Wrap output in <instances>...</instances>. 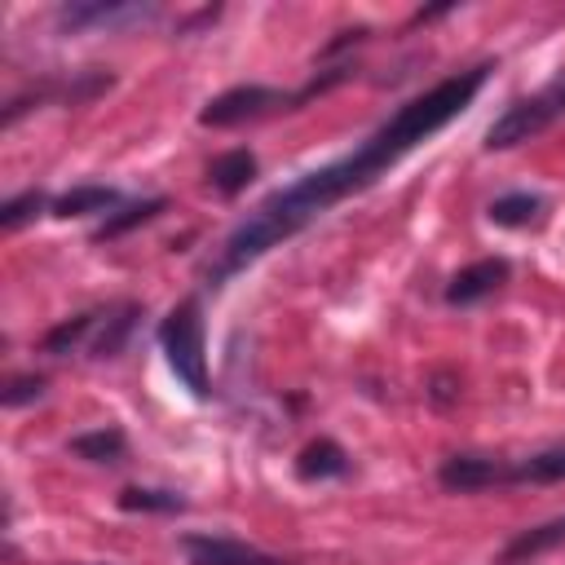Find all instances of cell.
<instances>
[{
	"mask_svg": "<svg viewBox=\"0 0 565 565\" xmlns=\"http://www.w3.org/2000/svg\"><path fill=\"white\" fill-rule=\"evenodd\" d=\"M490 79V66H472V71H459L441 84H433L428 93L411 97L406 106H397V115L371 132L353 154L335 159V163H322L313 172H305L300 181H291L287 190H274L225 243H221V256L216 265L207 269V282L221 287L225 278H234L243 265L260 260L269 247H278L282 238H291L296 230H305L309 221H318L331 203L366 190L380 172H388L402 154H411L424 137H433L437 128H446L455 115L468 110V102L481 93V84Z\"/></svg>",
	"mask_w": 565,
	"mask_h": 565,
	"instance_id": "cell-1",
	"label": "cell"
},
{
	"mask_svg": "<svg viewBox=\"0 0 565 565\" xmlns=\"http://www.w3.org/2000/svg\"><path fill=\"white\" fill-rule=\"evenodd\" d=\"M159 344L168 353V366L172 375L194 393V397H207L212 384H207V353H203V318H199V300H181L163 327H159Z\"/></svg>",
	"mask_w": 565,
	"mask_h": 565,
	"instance_id": "cell-2",
	"label": "cell"
},
{
	"mask_svg": "<svg viewBox=\"0 0 565 565\" xmlns=\"http://www.w3.org/2000/svg\"><path fill=\"white\" fill-rule=\"evenodd\" d=\"M561 115H565V75H561L556 84H547L543 93H534V97L508 106V110L490 124L486 150H512V146L530 141V137H539V132H543L547 124H556Z\"/></svg>",
	"mask_w": 565,
	"mask_h": 565,
	"instance_id": "cell-3",
	"label": "cell"
},
{
	"mask_svg": "<svg viewBox=\"0 0 565 565\" xmlns=\"http://www.w3.org/2000/svg\"><path fill=\"white\" fill-rule=\"evenodd\" d=\"M287 97L278 88H265V84H243V88H230L221 97H212L203 110H199V124L203 128H234L243 119H256L265 115L269 106H282Z\"/></svg>",
	"mask_w": 565,
	"mask_h": 565,
	"instance_id": "cell-4",
	"label": "cell"
},
{
	"mask_svg": "<svg viewBox=\"0 0 565 565\" xmlns=\"http://www.w3.org/2000/svg\"><path fill=\"white\" fill-rule=\"evenodd\" d=\"M181 552L190 565H287L282 556H269L243 539H225V534H185Z\"/></svg>",
	"mask_w": 565,
	"mask_h": 565,
	"instance_id": "cell-5",
	"label": "cell"
},
{
	"mask_svg": "<svg viewBox=\"0 0 565 565\" xmlns=\"http://www.w3.org/2000/svg\"><path fill=\"white\" fill-rule=\"evenodd\" d=\"M441 486L446 490H486V486H503V459L490 455H455L441 463Z\"/></svg>",
	"mask_w": 565,
	"mask_h": 565,
	"instance_id": "cell-6",
	"label": "cell"
},
{
	"mask_svg": "<svg viewBox=\"0 0 565 565\" xmlns=\"http://www.w3.org/2000/svg\"><path fill=\"white\" fill-rule=\"evenodd\" d=\"M499 282H508V260L490 256V260H477V265L459 269V274L450 278V287H446V300H450V305H472V300L490 296Z\"/></svg>",
	"mask_w": 565,
	"mask_h": 565,
	"instance_id": "cell-7",
	"label": "cell"
},
{
	"mask_svg": "<svg viewBox=\"0 0 565 565\" xmlns=\"http://www.w3.org/2000/svg\"><path fill=\"white\" fill-rule=\"evenodd\" d=\"M521 481H534V486L565 481V441L534 450L525 459H503V486H521Z\"/></svg>",
	"mask_w": 565,
	"mask_h": 565,
	"instance_id": "cell-8",
	"label": "cell"
},
{
	"mask_svg": "<svg viewBox=\"0 0 565 565\" xmlns=\"http://www.w3.org/2000/svg\"><path fill=\"white\" fill-rule=\"evenodd\" d=\"M150 9L141 4H66L62 9V26L71 31H88V26H124V22H146Z\"/></svg>",
	"mask_w": 565,
	"mask_h": 565,
	"instance_id": "cell-9",
	"label": "cell"
},
{
	"mask_svg": "<svg viewBox=\"0 0 565 565\" xmlns=\"http://www.w3.org/2000/svg\"><path fill=\"white\" fill-rule=\"evenodd\" d=\"M565 543V516L561 521H547V525H534V530H521L508 547H503V565H521L525 556H539L547 547H561Z\"/></svg>",
	"mask_w": 565,
	"mask_h": 565,
	"instance_id": "cell-10",
	"label": "cell"
},
{
	"mask_svg": "<svg viewBox=\"0 0 565 565\" xmlns=\"http://www.w3.org/2000/svg\"><path fill=\"white\" fill-rule=\"evenodd\" d=\"M256 177V159L247 150H230V154H216L212 168H207V181L221 190V194H238L247 181Z\"/></svg>",
	"mask_w": 565,
	"mask_h": 565,
	"instance_id": "cell-11",
	"label": "cell"
},
{
	"mask_svg": "<svg viewBox=\"0 0 565 565\" xmlns=\"http://www.w3.org/2000/svg\"><path fill=\"white\" fill-rule=\"evenodd\" d=\"M115 190L110 185H75L71 194L53 199V216H88V212H106L115 207Z\"/></svg>",
	"mask_w": 565,
	"mask_h": 565,
	"instance_id": "cell-12",
	"label": "cell"
},
{
	"mask_svg": "<svg viewBox=\"0 0 565 565\" xmlns=\"http://www.w3.org/2000/svg\"><path fill=\"white\" fill-rule=\"evenodd\" d=\"M296 468H300L305 481H313V477L322 481V477H340L349 468V459H344V450L335 441H313V446L300 450V463Z\"/></svg>",
	"mask_w": 565,
	"mask_h": 565,
	"instance_id": "cell-13",
	"label": "cell"
},
{
	"mask_svg": "<svg viewBox=\"0 0 565 565\" xmlns=\"http://www.w3.org/2000/svg\"><path fill=\"white\" fill-rule=\"evenodd\" d=\"M539 212H543V199L530 190H516V194H503L490 203L494 225H530V221H539Z\"/></svg>",
	"mask_w": 565,
	"mask_h": 565,
	"instance_id": "cell-14",
	"label": "cell"
},
{
	"mask_svg": "<svg viewBox=\"0 0 565 565\" xmlns=\"http://www.w3.org/2000/svg\"><path fill=\"white\" fill-rule=\"evenodd\" d=\"M71 450H75V455H84V459H93V463H115V459L124 455V433H119V428L79 433V437L71 441Z\"/></svg>",
	"mask_w": 565,
	"mask_h": 565,
	"instance_id": "cell-15",
	"label": "cell"
},
{
	"mask_svg": "<svg viewBox=\"0 0 565 565\" xmlns=\"http://www.w3.org/2000/svg\"><path fill=\"white\" fill-rule=\"evenodd\" d=\"M154 212H163V199H146V203H128V207H119L115 216H106V221H102V230H97V238H115V234H124V230H132V225H141V221H150Z\"/></svg>",
	"mask_w": 565,
	"mask_h": 565,
	"instance_id": "cell-16",
	"label": "cell"
},
{
	"mask_svg": "<svg viewBox=\"0 0 565 565\" xmlns=\"http://www.w3.org/2000/svg\"><path fill=\"white\" fill-rule=\"evenodd\" d=\"M119 503H124L128 512H177V508H181V494H172V490H141V486H132V490H124V494H119Z\"/></svg>",
	"mask_w": 565,
	"mask_h": 565,
	"instance_id": "cell-17",
	"label": "cell"
},
{
	"mask_svg": "<svg viewBox=\"0 0 565 565\" xmlns=\"http://www.w3.org/2000/svg\"><path fill=\"white\" fill-rule=\"evenodd\" d=\"M40 207H44V194H40V190H26V194H18V199H9V203L0 207V225H4V230H18V225H26Z\"/></svg>",
	"mask_w": 565,
	"mask_h": 565,
	"instance_id": "cell-18",
	"label": "cell"
},
{
	"mask_svg": "<svg viewBox=\"0 0 565 565\" xmlns=\"http://www.w3.org/2000/svg\"><path fill=\"white\" fill-rule=\"evenodd\" d=\"M44 393V380L40 375H22V380H13L9 388H4V406H22V402H31V397H40Z\"/></svg>",
	"mask_w": 565,
	"mask_h": 565,
	"instance_id": "cell-19",
	"label": "cell"
}]
</instances>
